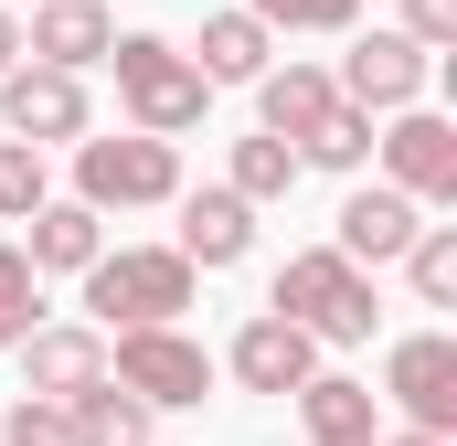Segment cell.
Segmentation results:
<instances>
[{"instance_id":"obj_1","label":"cell","mask_w":457,"mask_h":446,"mask_svg":"<svg viewBox=\"0 0 457 446\" xmlns=\"http://www.w3.org/2000/svg\"><path fill=\"white\" fill-rule=\"evenodd\" d=\"M86 309H96V330H170L181 309H192V266L170 255V244H117L86 266Z\"/></svg>"},{"instance_id":"obj_2","label":"cell","mask_w":457,"mask_h":446,"mask_svg":"<svg viewBox=\"0 0 457 446\" xmlns=\"http://www.w3.org/2000/svg\"><path fill=\"white\" fill-rule=\"evenodd\" d=\"M117 64V96H128V117H138V138H181V128H203V75H192V54L181 43H160V32H117L107 43Z\"/></svg>"},{"instance_id":"obj_3","label":"cell","mask_w":457,"mask_h":446,"mask_svg":"<svg viewBox=\"0 0 457 446\" xmlns=\"http://www.w3.org/2000/svg\"><path fill=\"white\" fill-rule=\"evenodd\" d=\"M287 330H309V340H372V277L361 266H341L330 244H309V255H287L277 266V298H266Z\"/></svg>"},{"instance_id":"obj_4","label":"cell","mask_w":457,"mask_h":446,"mask_svg":"<svg viewBox=\"0 0 457 446\" xmlns=\"http://www.w3.org/2000/svg\"><path fill=\"white\" fill-rule=\"evenodd\" d=\"M181 192V160L170 138H75V202L86 213H138V202H170Z\"/></svg>"},{"instance_id":"obj_5","label":"cell","mask_w":457,"mask_h":446,"mask_svg":"<svg viewBox=\"0 0 457 446\" xmlns=\"http://www.w3.org/2000/svg\"><path fill=\"white\" fill-rule=\"evenodd\" d=\"M107 383L138 393L149 415H170V404H203L213 393V351L181 340V330H117L107 340Z\"/></svg>"},{"instance_id":"obj_6","label":"cell","mask_w":457,"mask_h":446,"mask_svg":"<svg viewBox=\"0 0 457 446\" xmlns=\"http://www.w3.org/2000/svg\"><path fill=\"white\" fill-rule=\"evenodd\" d=\"M372 149H383V170H394L383 192H404L415 213H426V202H457V128L436 107H404L394 128H372Z\"/></svg>"},{"instance_id":"obj_7","label":"cell","mask_w":457,"mask_h":446,"mask_svg":"<svg viewBox=\"0 0 457 446\" xmlns=\"http://www.w3.org/2000/svg\"><path fill=\"white\" fill-rule=\"evenodd\" d=\"M426 75H436V54H415L404 32H361L330 86H341V107H361V117H404V107H426Z\"/></svg>"},{"instance_id":"obj_8","label":"cell","mask_w":457,"mask_h":446,"mask_svg":"<svg viewBox=\"0 0 457 446\" xmlns=\"http://www.w3.org/2000/svg\"><path fill=\"white\" fill-rule=\"evenodd\" d=\"M383 393L415 415V436H447V425H457V340H447V330L394 340V361H383Z\"/></svg>"},{"instance_id":"obj_9","label":"cell","mask_w":457,"mask_h":446,"mask_svg":"<svg viewBox=\"0 0 457 446\" xmlns=\"http://www.w3.org/2000/svg\"><path fill=\"white\" fill-rule=\"evenodd\" d=\"M0 117L21 149H54V138H86V75H43V64H11L0 75Z\"/></svg>"},{"instance_id":"obj_10","label":"cell","mask_w":457,"mask_h":446,"mask_svg":"<svg viewBox=\"0 0 457 446\" xmlns=\"http://www.w3.org/2000/svg\"><path fill=\"white\" fill-rule=\"evenodd\" d=\"M224 372H234V383H245V393H298V383L320 372V340H309V330H287L277 309H255V319L234 330Z\"/></svg>"},{"instance_id":"obj_11","label":"cell","mask_w":457,"mask_h":446,"mask_svg":"<svg viewBox=\"0 0 457 446\" xmlns=\"http://www.w3.org/2000/svg\"><path fill=\"white\" fill-rule=\"evenodd\" d=\"M21 372H32V404H75L107 383V330H32Z\"/></svg>"},{"instance_id":"obj_12","label":"cell","mask_w":457,"mask_h":446,"mask_svg":"<svg viewBox=\"0 0 457 446\" xmlns=\"http://www.w3.org/2000/svg\"><path fill=\"white\" fill-rule=\"evenodd\" d=\"M107 43H117V21L96 11V0H43L21 54H32L43 75H86V64H107Z\"/></svg>"},{"instance_id":"obj_13","label":"cell","mask_w":457,"mask_h":446,"mask_svg":"<svg viewBox=\"0 0 457 446\" xmlns=\"http://www.w3.org/2000/svg\"><path fill=\"white\" fill-rule=\"evenodd\" d=\"M415 234H426V223H415L404 192H351V202H341V244H330V255H341V266H404Z\"/></svg>"},{"instance_id":"obj_14","label":"cell","mask_w":457,"mask_h":446,"mask_svg":"<svg viewBox=\"0 0 457 446\" xmlns=\"http://www.w3.org/2000/svg\"><path fill=\"white\" fill-rule=\"evenodd\" d=\"M298 415H309V446H383L372 383H351V372H309L298 383Z\"/></svg>"},{"instance_id":"obj_15","label":"cell","mask_w":457,"mask_h":446,"mask_svg":"<svg viewBox=\"0 0 457 446\" xmlns=\"http://www.w3.org/2000/svg\"><path fill=\"white\" fill-rule=\"evenodd\" d=\"M330 107H341V86H330L320 64H287V75L266 64V75H255V117H266L255 138H287V149H298V138H309V128H320Z\"/></svg>"},{"instance_id":"obj_16","label":"cell","mask_w":457,"mask_h":446,"mask_svg":"<svg viewBox=\"0 0 457 446\" xmlns=\"http://www.w3.org/2000/svg\"><path fill=\"white\" fill-rule=\"evenodd\" d=\"M96 255H107V223L86 213V202H43V213H32V244H21L32 277H86Z\"/></svg>"},{"instance_id":"obj_17","label":"cell","mask_w":457,"mask_h":446,"mask_svg":"<svg viewBox=\"0 0 457 446\" xmlns=\"http://www.w3.org/2000/svg\"><path fill=\"white\" fill-rule=\"evenodd\" d=\"M245 244H255V213H245L234 192H192V202H181V244H170L181 266H234Z\"/></svg>"},{"instance_id":"obj_18","label":"cell","mask_w":457,"mask_h":446,"mask_svg":"<svg viewBox=\"0 0 457 446\" xmlns=\"http://www.w3.org/2000/svg\"><path fill=\"white\" fill-rule=\"evenodd\" d=\"M192 75H203V86H255V75H266V21H255V11H213L203 43H192Z\"/></svg>"},{"instance_id":"obj_19","label":"cell","mask_w":457,"mask_h":446,"mask_svg":"<svg viewBox=\"0 0 457 446\" xmlns=\"http://www.w3.org/2000/svg\"><path fill=\"white\" fill-rule=\"evenodd\" d=\"M64 425H75V446H149V425H160V415H149L138 393L96 383V393H75V404H64Z\"/></svg>"},{"instance_id":"obj_20","label":"cell","mask_w":457,"mask_h":446,"mask_svg":"<svg viewBox=\"0 0 457 446\" xmlns=\"http://www.w3.org/2000/svg\"><path fill=\"white\" fill-rule=\"evenodd\" d=\"M287 181H298V149H287V138H234V202H245V213H255V202H277V192H287Z\"/></svg>"},{"instance_id":"obj_21","label":"cell","mask_w":457,"mask_h":446,"mask_svg":"<svg viewBox=\"0 0 457 446\" xmlns=\"http://www.w3.org/2000/svg\"><path fill=\"white\" fill-rule=\"evenodd\" d=\"M43 202H54V170H43V149L0 138V223H32Z\"/></svg>"},{"instance_id":"obj_22","label":"cell","mask_w":457,"mask_h":446,"mask_svg":"<svg viewBox=\"0 0 457 446\" xmlns=\"http://www.w3.org/2000/svg\"><path fill=\"white\" fill-rule=\"evenodd\" d=\"M32 330H43V277L21 266V244H0V351H21Z\"/></svg>"},{"instance_id":"obj_23","label":"cell","mask_w":457,"mask_h":446,"mask_svg":"<svg viewBox=\"0 0 457 446\" xmlns=\"http://www.w3.org/2000/svg\"><path fill=\"white\" fill-rule=\"evenodd\" d=\"M404 277H415L426 309H447V298H457V223H426V234L404 244Z\"/></svg>"},{"instance_id":"obj_24","label":"cell","mask_w":457,"mask_h":446,"mask_svg":"<svg viewBox=\"0 0 457 446\" xmlns=\"http://www.w3.org/2000/svg\"><path fill=\"white\" fill-rule=\"evenodd\" d=\"M298 160H320V170H361V160H372V117H361V107H330L309 138H298Z\"/></svg>"},{"instance_id":"obj_25","label":"cell","mask_w":457,"mask_h":446,"mask_svg":"<svg viewBox=\"0 0 457 446\" xmlns=\"http://www.w3.org/2000/svg\"><path fill=\"white\" fill-rule=\"evenodd\" d=\"M255 21L266 32H351L361 0H255Z\"/></svg>"},{"instance_id":"obj_26","label":"cell","mask_w":457,"mask_h":446,"mask_svg":"<svg viewBox=\"0 0 457 446\" xmlns=\"http://www.w3.org/2000/svg\"><path fill=\"white\" fill-rule=\"evenodd\" d=\"M0 446H75V425H64V404H32V393H21V404L0 415Z\"/></svg>"},{"instance_id":"obj_27","label":"cell","mask_w":457,"mask_h":446,"mask_svg":"<svg viewBox=\"0 0 457 446\" xmlns=\"http://www.w3.org/2000/svg\"><path fill=\"white\" fill-rule=\"evenodd\" d=\"M404 43H415V54L457 43V0H404Z\"/></svg>"},{"instance_id":"obj_28","label":"cell","mask_w":457,"mask_h":446,"mask_svg":"<svg viewBox=\"0 0 457 446\" xmlns=\"http://www.w3.org/2000/svg\"><path fill=\"white\" fill-rule=\"evenodd\" d=\"M11 64H21V21L0 11V75H11Z\"/></svg>"},{"instance_id":"obj_29","label":"cell","mask_w":457,"mask_h":446,"mask_svg":"<svg viewBox=\"0 0 457 446\" xmlns=\"http://www.w3.org/2000/svg\"><path fill=\"white\" fill-rule=\"evenodd\" d=\"M383 446H447V436H383Z\"/></svg>"}]
</instances>
